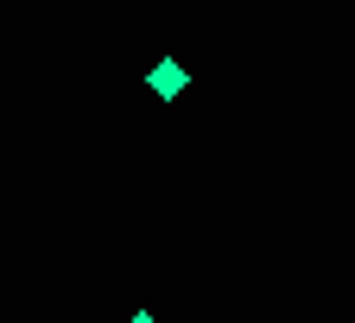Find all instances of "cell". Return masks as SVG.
Instances as JSON below:
<instances>
[{"label": "cell", "mask_w": 355, "mask_h": 323, "mask_svg": "<svg viewBox=\"0 0 355 323\" xmlns=\"http://www.w3.org/2000/svg\"><path fill=\"white\" fill-rule=\"evenodd\" d=\"M178 89H184V64L165 58V64L153 70V96H178Z\"/></svg>", "instance_id": "6da1fadb"}, {"label": "cell", "mask_w": 355, "mask_h": 323, "mask_svg": "<svg viewBox=\"0 0 355 323\" xmlns=\"http://www.w3.org/2000/svg\"><path fill=\"white\" fill-rule=\"evenodd\" d=\"M133 323H159V317H133Z\"/></svg>", "instance_id": "7a4b0ae2"}, {"label": "cell", "mask_w": 355, "mask_h": 323, "mask_svg": "<svg viewBox=\"0 0 355 323\" xmlns=\"http://www.w3.org/2000/svg\"><path fill=\"white\" fill-rule=\"evenodd\" d=\"M0 7H7V0H0Z\"/></svg>", "instance_id": "3957f363"}]
</instances>
